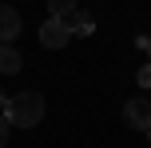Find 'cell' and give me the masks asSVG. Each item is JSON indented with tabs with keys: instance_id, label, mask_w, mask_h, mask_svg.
Masks as SVG:
<instances>
[{
	"instance_id": "3",
	"label": "cell",
	"mask_w": 151,
	"mask_h": 148,
	"mask_svg": "<svg viewBox=\"0 0 151 148\" xmlns=\"http://www.w3.org/2000/svg\"><path fill=\"white\" fill-rule=\"evenodd\" d=\"M123 120H127V128H151V100L147 96H135V100H127V108H123Z\"/></svg>"
},
{
	"instance_id": "7",
	"label": "cell",
	"mask_w": 151,
	"mask_h": 148,
	"mask_svg": "<svg viewBox=\"0 0 151 148\" xmlns=\"http://www.w3.org/2000/svg\"><path fill=\"white\" fill-rule=\"evenodd\" d=\"M44 4H48L52 16H64V12H72V8H80V0H44Z\"/></svg>"
},
{
	"instance_id": "4",
	"label": "cell",
	"mask_w": 151,
	"mask_h": 148,
	"mask_svg": "<svg viewBox=\"0 0 151 148\" xmlns=\"http://www.w3.org/2000/svg\"><path fill=\"white\" fill-rule=\"evenodd\" d=\"M16 36H20V12L0 4V44H12Z\"/></svg>"
},
{
	"instance_id": "2",
	"label": "cell",
	"mask_w": 151,
	"mask_h": 148,
	"mask_svg": "<svg viewBox=\"0 0 151 148\" xmlns=\"http://www.w3.org/2000/svg\"><path fill=\"white\" fill-rule=\"evenodd\" d=\"M72 40V32H68V24L60 20V16H48L44 24H40V44L44 48H64Z\"/></svg>"
},
{
	"instance_id": "8",
	"label": "cell",
	"mask_w": 151,
	"mask_h": 148,
	"mask_svg": "<svg viewBox=\"0 0 151 148\" xmlns=\"http://www.w3.org/2000/svg\"><path fill=\"white\" fill-rule=\"evenodd\" d=\"M8 136H12V120H8L4 112H0V148L8 144Z\"/></svg>"
},
{
	"instance_id": "11",
	"label": "cell",
	"mask_w": 151,
	"mask_h": 148,
	"mask_svg": "<svg viewBox=\"0 0 151 148\" xmlns=\"http://www.w3.org/2000/svg\"><path fill=\"white\" fill-rule=\"evenodd\" d=\"M147 140H151V128H147Z\"/></svg>"
},
{
	"instance_id": "10",
	"label": "cell",
	"mask_w": 151,
	"mask_h": 148,
	"mask_svg": "<svg viewBox=\"0 0 151 148\" xmlns=\"http://www.w3.org/2000/svg\"><path fill=\"white\" fill-rule=\"evenodd\" d=\"M4 108H8V92L0 88V112H4Z\"/></svg>"
},
{
	"instance_id": "9",
	"label": "cell",
	"mask_w": 151,
	"mask_h": 148,
	"mask_svg": "<svg viewBox=\"0 0 151 148\" xmlns=\"http://www.w3.org/2000/svg\"><path fill=\"white\" fill-rule=\"evenodd\" d=\"M135 80H139V88H151V64H143V68L135 72Z\"/></svg>"
},
{
	"instance_id": "5",
	"label": "cell",
	"mask_w": 151,
	"mask_h": 148,
	"mask_svg": "<svg viewBox=\"0 0 151 148\" xmlns=\"http://www.w3.org/2000/svg\"><path fill=\"white\" fill-rule=\"evenodd\" d=\"M60 20L68 24V32H72V36H91V32H96V24H91V16L83 12V8H72V12H64Z\"/></svg>"
},
{
	"instance_id": "1",
	"label": "cell",
	"mask_w": 151,
	"mask_h": 148,
	"mask_svg": "<svg viewBox=\"0 0 151 148\" xmlns=\"http://www.w3.org/2000/svg\"><path fill=\"white\" fill-rule=\"evenodd\" d=\"M4 116L12 120V128H36L40 120H44V96H40V92H20V96H8Z\"/></svg>"
},
{
	"instance_id": "6",
	"label": "cell",
	"mask_w": 151,
	"mask_h": 148,
	"mask_svg": "<svg viewBox=\"0 0 151 148\" xmlns=\"http://www.w3.org/2000/svg\"><path fill=\"white\" fill-rule=\"evenodd\" d=\"M20 68H24L20 52H16L12 44H0V76H16Z\"/></svg>"
}]
</instances>
